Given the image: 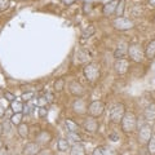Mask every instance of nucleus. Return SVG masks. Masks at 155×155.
Here are the masks:
<instances>
[{
    "mask_svg": "<svg viewBox=\"0 0 155 155\" xmlns=\"http://www.w3.org/2000/svg\"><path fill=\"white\" fill-rule=\"evenodd\" d=\"M83 74H84V78L87 79V81L94 84L96 81H98L100 76H101L100 65L96 64V62H91V64L85 65L84 69H83Z\"/></svg>",
    "mask_w": 155,
    "mask_h": 155,
    "instance_id": "f257e3e1",
    "label": "nucleus"
},
{
    "mask_svg": "<svg viewBox=\"0 0 155 155\" xmlns=\"http://www.w3.org/2000/svg\"><path fill=\"white\" fill-rule=\"evenodd\" d=\"M120 125H122V130L124 133H133L137 128V116L130 111L125 113L120 120Z\"/></svg>",
    "mask_w": 155,
    "mask_h": 155,
    "instance_id": "f03ea898",
    "label": "nucleus"
},
{
    "mask_svg": "<svg viewBox=\"0 0 155 155\" xmlns=\"http://www.w3.org/2000/svg\"><path fill=\"white\" fill-rule=\"evenodd\" d=\"M125 114V106L123 104H114L110 106L109 109V118L110 122H113L115 124H119L122 118Z\"/></svg>",
    "mask_w": 155,
    "mask_h": 155,
    "instance_id": "7ed1b4c3",
    "label": "nucleus"
},
{
    "mask_svg": "<svg viewBox=\"0 0 155 155\" xmlns=\"http://www.w3.org/2000/svg\"><path fill=\"white\" fill-rule=\"evenodd\" d=\"M129 58L136 64H141L145 58V51L141 48L140 44H130L128 45V53Z\"/></svg>",
    "mask_w": 155,
    "mask_h": 155,
    "instance_id": "20e7f679",
    "label": "nucleus"
},
{
    "mask_svg": "<svg viewBox=\"0 0 155 155\" xmlns=\"http://www.w3.org/2000/svg\"><path fill=\"white\" fill-rule=\"evenodd\" d=\"M113 26L118 31H127L134 27V23L132 19L125 18V17H116L113 21Z\"/></svg>",
    "mask_w": 155,
    "mask_h": 155,
    "instance_id": "39448f33",
    "label": "nucleus"
},
{
    "mask_svg": "<svg viewBox=\"0 0 155 155\" xmlns=\"http://www.w3.org/2000/svg\"><path fill=\"white\" fill-rule=\"evenodd\" d=\"M104 111H105V104L102 101H98V100L92 101L88 106V113L92 118H98V116L104 114Z\"/></svg>",
    "mask_w": 155,
    "mask_h": 155,
    "instance_id": "423d86ee",
    "label": "nucleus"
},
{
    "mask_svg": "<svg viewBox=\"0 0 155 155\" xmlns=\"http://www.w3.org/2000/svg\"><path fill=\"white\" fill-rule=\"evenodd\" d=\"M153 136V128L150 124H142L140 127V130H138V142L140 143H147L149 140Z\"/></svg>",
    "mask_w": 155,
    "mask_h": 155,
    "instance_id": "0eeeda50",
    "label": "nucleus"
},
{
    "mask_svg": "<svg viewBox=\"0 0 155 155\" xmlns=\"http://www.w3.org/2000/svg\"><path fill=\"white\" fill-rule=\"evenodd\" d=\"M129 61L125 58H118L114 64V70L118 75H125L129 70Z\"/></svg>",
    "mask_w": 155,
    "mask_h": 155,
    "instance_id": "6e6552de",
    "label": "nucleus"
},
{
    "mask_svg": "<svg viewBox=\"0 0 155 155\" xmlns=\"http://www.w3.org/2000/svg\"><path fill=\"white\" fill-rule=\"evenodd\" d=\"M69 91L70 93L74 96V97H78V98H80L81 96L85 93V88L83 85H81L78 80H72L69 83Z\"/></svg>",
    "mask_w": 155,
    "mask_h": 155,
    "instance_id": "1a4fd4ad",
    "label": "nucleus"
},
{
    "mask_svg": "<svg viewBox=\"0 0 155 155\" xmlns=\"http://www.w3.org/2000/svg\"><path fill=\"white\" fill-rule=\"evenodd\" d=\"M35 140H36V143L38 145H48L52 141V133L49 130H45L43 129L40 132H38V134L35 136Z\"/></svg>",
    "mask_w": 155,
    "mask_h": 155,
    "instance_id": "9d476101",
    "label": "nucleus"
},
{
    "mask_svg": "<svg viewBox=\"0 0 155 155\" xmlns=\"http://www.w3.org/2000/svg\"><path fill=\"white\" fill-rule=\"evenodd\" d=\"M72 110H74V113L78 115H84L87 111H88V106H87L84 100L76 98L74 102H72Z\"/></svg>",
    "mask_w": 155,
    "mask_h": 155,
    "instance_id": "9b49d317",
    "label": "nucleus"
},
{
    "mask_svg": "<svg viewBox=\"0 0 155 155\" xmlns=\"http://www.w3.org/2000/svg\"><path fill=\"white\" fill-rule=\"evenodd\" d=\"M40 151V145L36 142H27L22 147V155H38Z\"/></svg>",
    "mask_w": 155,
    "mask_h": 155,
    "instance_id": "f8f14e48",
    "label": "nucleus"
},
{
    "mask_svg": "<svg viewBox=\"0 0 155 155\" xmlns=\"http://www.w3.org/2000/svg\"><path fill=\"white\" fill-rule=\"evenodd\" d=\"M120 3V0H111V2L106 3L104 8H102V14L105 17H110L113 16L116 11V7H118V4Z\"/></svg>",
    "mask_w": 155,
    "mask_h": 155,
    "instance_id": "ddd939ff",
    "label": "nucleus"
},
{
    "mask_svg": "<svg viewBox=\"0 0 155 155\" xmlns=\"http://www.w3.org/2000/svg\"><path fill=\"white\" fill-rule=\"evenodd\" d=\"M83 127H84V129L87 130V132L94 133V132H97V130H98V122H97L94 118L89 116V118H87V119L84 120Z\"/></svg>",
    "mask_w": 155,
    "mask_h": 155,
    "instance_id": "4468645a",
    "label": "nucleus"
},
{
    "mask_svg": "<svg viewBox=\"0 0 155 155\" xmlns=\"http://www.w3.org/2000/svg\"><path fill=\"white\" fill-rule=\"evenodd\" d=\"M128 43L125 41H120L118 45H116V49L114 51V57L118 60V58H124L125 56H127L128 53Z\"/></svg>",
    "mask_w": 155,
    "mask_h": 155,
    "instance_id": "2eb2a0df",
    "label": "nucleus"
},
{
    "mask_svg": "<svg viewBox=\"0 0 155 155\" xmlns=\"http://www.w3.org/2000/svg\"><path fill=\"white\" fill-rule=\"evenodd\" d=\"M143 116H145V120L147 122H154L155 120V104H150L146 106V109L143 111Z\"/></svg>",
    "mask_w": 155,
    "mask_h": 155,
    "instance_id": "dca6fc26",
    "label": "nucleus"
},
{
    "mask_svg": "<svg viewBox=\"0 0 155 155\" xmlns=\"http://www.w3.org/2000/svg\"><path fill=\"white\" fill-rule=\"evenodd\" d=\"M91 58L89 52H87L84 49H78L75 53V60L78 64H84V62H88V60Z\"/></svg>",
    "mask_w": 155,
    "mask_h": 155,
    "instance_id": "f3484780",
    "label": "nucleus"
},
{
    "mask_svg": "<svg viewBox=\"0 0 155 155\" xmlns=\"http://www.w3.org/2000/svg\"><path fill=\"white\" fill-rule=\"evenodd\" d=\"M145 57L147 60H154L155 58V39L147 43L146 48H145Z\"/></svg>",
    "mask_w": 155,
    "mask_h": 155,
    "instance_id": "a211bd4d",
    "label": "nucleus"
},
{
    "mask_svg": "<svg viewBox=\"0 0 155 155\" xmlns=\"http://www.w3.org/2000/svg\"><path fill=\"white\" fill-rule=\"evenodd\" d=\"M17 133L21 138H27L28 137V133H30V127H28V124L26 123H21L19 125H17Z\"/></svg>",
    "mask_w": 155,
    "mask_h": 155,
    "instance_id": "6ab92c4d",
    "label": "nucleus"
},
{
    "mask_svg": "<svg viewBox=\"0 0 155 155\" xmlns=\"http://www.w3.org/2000/svg\"><path fill=\"white\" fill-rule=\"evenodd\" d=\"M96 32V27L93 23H91V25H88V27H85L83 31H81V39H80V41L83 43L84 40H87V39H89L93 34Z\"/></svg>",
    "mask_w": 155,
    "mask_h": 155,
    "instance_id": "aec40b11",
    "label": "nucleus"
},
{
    "mask_svg": "<svg viewBox=\"0 0 155 155\" xmlns=\"http://www.w3.org/2000/svg\"><path fill=\"white\" fill-rule=\"evenodd\" d=\"M70 155H87L84 146L80 142L79 143H74L72 145V147L70 149Z\"/></svg>",
    "mask_w": 155,
    "mask_h": 155,
    "instance_id": "412c9836",
    "label": "nucleus"
},
{
    "mask_svg": "<svg viewBox=\"0 0 155 155\" xmlns=\"http://www.w3.org/2000/svg\"><path fill=\"white\" fill-rule=\"evenodd\" d=\"M57 149L60 150L61 153H65L67 150H70V142L67 141L66 138H60L57 141Z\"/></svg>",
    "mask_w": 155,
    "mask_h": 155,
    "instance_id": "4be33fe9",
    "label": "nucleus"
},
{
    "mask_svg": "<svg viewBox=\"0 0 155 155\" xmlns=\"http://www.w3.org/2000/svg\"><path fill=\"white\" fill-rule=\"evenodd\" d=\"M65 127L67 132H78L79 130V125L75 122H72L71 119H65Z\"/></svg>",
    "mask_w": 155,
    "mask_h": 155,
    "instance_id": "5701e85b",
    "label": "nucleus"
},
{
    "mask_svg": "<svg viewBox=\"0 0 155 155\" xmlns=\"http://www.w3.org/2000/svg\"><path fill=\"white\" fill-rule=\"evenodd\" d=\"M67 141L72 143H79L81 142V137L78 134V132H67Z\"/></svg>",
    "mask_w": 155,
    "mask_h": 155,
    "instance_id": "b1692460",
    "label": "nucleus"
},
{
    "mask_svg": "<svg viewBox=\"0 0 155 155\" xmlns=\"http://www.w3.org/2000/svg\"><path fill=\"white\" fill-rule=\"evenodd\" d=\"M22 120H23V114L22 113H13L12 118H11V123L13 125H19L21 123H23Z\"/></svg>",
    "mask_w": 155,
    "mask_h": 155,
    "instance_id": "393cba45",
    "label": "nucleus"
},
{
    "mask_svg": "<svg viewBox=\"0 0 155 155\" xmlns=\"http://www.w3.org/2000/svg\"><path fill=\"white\" fill-rule=\"evenodd\" d=\"M53 88H54V91L57 92V93L62 92V91H64V88H65V80L62 79V78H58V79H56L54 84H53Z\"/></svg>",
    "mask_w": 155,
    "mask_h": 155,
    "instance_id": "a878e982",
    "label": "nucleus"
},
{
    "mask_svg": "<svg viewBox=\"0 0 155 155\" xmlns=\"http://www.w3.org/2000/svg\"><path fill=\"white\" fill-rule=\"evenodd\" d=\"M11 109H12L13 113H22V110H23V104L21 102V101L14 100L13 102H11Z\"/></svg>",
    "mask_w": 155,
    "mask_h": 155,
    "instance_id": "bb28decb",
    "label": "nucleus"
},
{
    "mask_svg": "<svg viewBox=\"0 0 155 155\" xmlns=\"http://www.w3.org/2000/svg\"><path fill=\"white\" fill-rule=\"evenodd\" d=\"M147 151L150 155H155V134L151 136V138L147 142Z\"/></svg>",
    "mask_w": 155,
    "mask_h": 155,
    "instance_id": "cd10ccee",
    "label": "nucleus"
},
{
    "mask_svg": "<svg viewBox=\"0 0 155 155\" xmlns=\"http://www.w3.org/2000/svg\"><path fill=\"white\" fill-rule=\"evenodd\" d=\"M35 105L39 106V107H47V100H45V97L44 96H40V97H38L36 101H35Z\"/></svg>",
    "mask_w": 155,
    "mask_h": 155,
    "instance_id": "c85d7f7f",
    "label": "nucleus"
},
{
    "mask_svg": "<svg viewBox=\"0 0 155 155\" xmlns=\"http://www.w3.org/2000/svg\"><path fill=\"white\" fill-rule=\"evenodd\" d=\"M11 7V0H0V12H5Z\"/></svg>",
    "mask_w": 155,
    "mask_h": 155,
    "instance_id": "c756f323",
    "label": "nucleus"
},
{
    "mask_svg": "<svg viewBox=\"0 0 155 155\" xmlns=\"http://www.w3.org/2000/svg\"><path fill=\"white\" fill-rule=\"evenodd\" d=\"M3 94H4V98H5L7 101H9V102H13V101L17 98V97L14 96L12 92H9V91H4V93H3Z\"/></svg>",
    "mask_w": 155,
    "mask_h": 155,
    "instance_id": "7c9ffc66",
    "label": "nucleus"
},
{
    "mask_svg": "<svg viewBox=\"0 0 155 155\" xmlns=\"http://www.w3.org/2000/svg\"><path fill=\"white\" fill-rule=\"evenodd\" d=\"M34 96H35V93H34V92H25V93L22 94L21 98H22L23 101H26V102H30V101L34 98Z\"/></svg>",
    "mask_w": 155,
    "mask_h": 155,
    "instance_id": "2f4dec72",
    "label": "nucleus"
},
{
    "mask_svg": "<svg viewBox=\"0 0 155 155\" xmlns=\"http://www.w3.org/2000/svg\"><path fill=\"white\" fill-rule=\"evenodd\" d=\"M3 128H4L5 134H11L12 133V123H11V120H7V122L3 124Z\"/></svg>",
    "mask_w": 155,
    "mask_h": 155,
    "instance_id": "473e14b6",
    "label": "nucleus"
},
{
    "mask_svg": "<svg viewBox=\"0 0 155 155\" xmlns=\"http://www.w3.org/2000/svg\"><path fill=\"white\" fill-rule=\"evenodd\" d=\"M44 97H45V100H47L48 104H53V102H54V94L51 93V92H45Z\"/></svg>",
    "mask_w": 155,
    "mask_h": 155,
    "instance_id": "72a5a7b5",
    "label": "nucleus"
},
{
    "mask_svg": "<svg viewBox=\"0 0 155 155\" xmlns=\"http://www.w3.org/2000/svg\"><path fill=\"white\" fill-rule=\"evenodd\" d=\"M105 150H106L105 146H98L93 150V154L92 155H105Z\"/></svg>",
    "mask_w": 155,
    "mask_h": 155,
    "instance_id": "f704fd0d",
    "label": "nucleus"
},
{
    "mask_svg": "<svg viewBox=\"0 0 155 155\" xmlns=\"http://www.w3.org/2000/svg\"><path fill=\"white\" fill-rule=\"evenodd\" d=\"M47 114H48V109H47V107H39V110H38V115H39V118H40V119L45 118Z\"/></svg>",
    "mask_w": 155,
    "mask_h": 155,
    "instance_id": "c9c22d12",
    "label": "nucleus"
},
{
    "mask_svg": "<svg viewBox=\"0 0 155 155\" xmlns=\"http://www.w3.org/2000/svg\"><path fill=\"white\" fill-rule=\"evenodd\" d=\"M92 8H93V5H92L91 3H84V5H83V13L84 14H88L92 12Z\"/></svg>",
    "mask_w": 155,
    "mask_h": 155,
    "instance_id": "e433bc0d",
    "label": "nucleus"
},
{
    "mask_svg": "<svg viewBox=\"0 0 155 155\" xmlns=\"http://www.w3.org/2000/svg\"><path fill=\"white\" fill-rule=\"evenodd\" d=\"M115 13L118 14V16H123V13H124V4H123V3H119V4H118Z\"/></svg>",
    "mask_w": 155,
    "mask_h": 155,
    "instance_id": "4c0bfd02",
    "label": "nucleus"
},
{
    "mask_svg": "<svg viewBox=\"0 0 155 155\" xmlns=\"http://www.w3.org/2000/svg\"><path fill=\"white\" fill-rule=\"evenodd\" d=\"M60 2L66 7H70V5H72V4L76 3V0H60Z\"/></svg>",
    "mask_w": 155,
    "mask_h": 155,
    "instance_id": "58836bf2",
    "label": "nucleus"
},
{
    "mask_svg": "<svg viewBox=\"0 0 155 155\" xmlns=\"http://www.w3.org/2000/svg\"><path fill=\"white\" fill-rule=\"evenodd\" d=\"M4 116H5V107L0 104V119L4 118Z\"/></svg>",
    "mask_w": 155,
    "mask_h": 155,
    "instance_id": "ea45409f",
    "label": "nucleus"
},
{
    "mask_svg": "<svg viewBox=\"0 0 155 155\" xmlns=\"http://www.w3.org/2000/svg\"><path fill=\"white\" fill-rule=\"evenodd\" d=\"M109 138L111 140V141H118V140H119L118 134H115V133H110L109 134Z\"/></svg>",
    "mask_w": 155,
    "mask_h": 155,
    "instance_id": "a19ab883",
    "label": "nucleus"
},
{
    "mask_svg": "<svg viewBox=\"0 0 155 155\" xmlns=\"http://www.w3.org/2000/svg\"><path fill=\"white\" fill-rule=\"evenodd\" d=\"M105 155H116V153L114 151L113 149H106L105 150Z\"/></svg>",
    "mask_w": 155,
    "mask_h": 155,
    "instance_id": "79ce46f5",
    "label": "nucleus"
},
{
    "mask_svg": "<svg viewBox=\"0 0 155 155\" xmlns=\"http://www.w3.org/2000/svg\"><path fill=\"white\" fill-rule=\"evenodd\" d=\"M0 155H9V154H8V150H7L5 147L0 149Z\"/></svg>",
    "mask_w": 155,
    "mask_h": 155,
    "instance_id": "37998d69",
    "label": "nucleus"
},
{
    "mask_svg": "<svg viewBox=\"0 0 155 155\" xmlns=\"http://www.w3.org/2000/svg\"><path fill=\"white\" fill-rule=\"evenodd\" d=\"M149 5L151 8H155V0H149Z\"/></svg>",
    "mask_w": 155,
    "mask_h": 155,
    "instance_id": "c03bdc74",
    "label": "nucleus"
},
{
    "mask_svg": "<svg viewBox=\"0 0 155 155\" xmlns=\"http://www.w3.org/2000/svg\"><path fill=\"white\" fill-rule=\"evenodd\" d=\"M3 147H4V141H3L2 136H0V149H3Z\"/></svg>",
    "mask_w": 155,
    "mask_h": 155,
    "instance_id": "a18cd8bd",
    "label": "nucleus"
},
{
    "mask_svg": "<svg viewBox=\"0 0 155 155\" xmlns=\"http://www.w3.org/2000/svg\"><path fill=\"white\" fill-rule=\"evenodd\" d=\"M3 133H4V128H3V124L0 123V136H2Z\"/></svg>",
    "mask_w": 155,
    "mask_h": 155,
    "instance_id": "49530a36",
    "label": "nucleus"
},
{
    "mask_svg": "<svg viewBox=\"0 0 155 155\" xmlns=\"http://www.w3.org/2000/svg\"><path fill=\"white\" fill-rule=\"evenodd\" d=\"M153 22H154V25H155V14H154V19H153Z\"/></svg>",
    "mask_w": 155,
    "mask_h": 155,
    "instance_id": "de8ad7c7",
    "label": "nucleus"
},
{
    "mask_svg": "<svg viewBox=\"0 0 155 155\" xmlns=\"http://www.w3.org/2000/svg\"><path fill=\"white\" fill-rule=\"evenodd\" d=\"M21 2H25V0H21Z\"/></svg>",
    "mask_w": 155,
    "mask_h": 155,
    "instance_id": "09e8293b",
    "label": "nucleus"
}]
</instances>
